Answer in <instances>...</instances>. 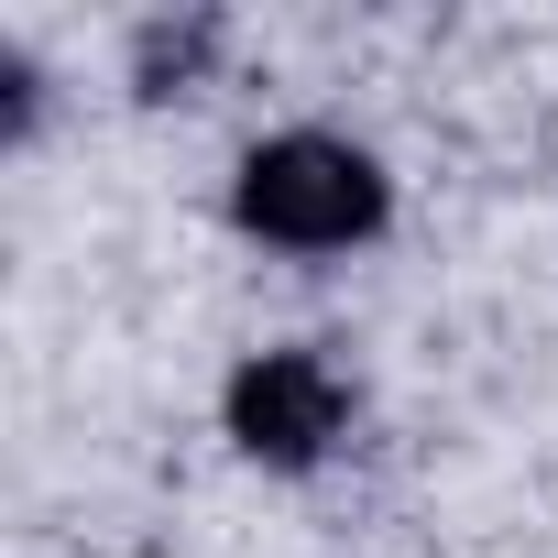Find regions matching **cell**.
<instances>
[{
	"mask_svg": "<svg viewBox=\"0 0 558 558\" xmlns=\"http://www.w3.org/2000/svg\"><path fill=\"white\" fill-rule=\"evenodd\" d=\"M230 219L274 252H351L384 230V165L340 132H274L230 175Z\"/></svg>",
	"mask_w": 558,
	"mask_h": 558,
	"instance_id": "obj_1",
	"label": "cell"
},
{
	"mask_svg": "<svg viewBox=\"0 0 558 558\" xmlns=\"http://www.w3.org/2000/svg\"><path fill=\"white\" fill-rule=\"evenodd\" d=\"M351 427V384L329 351H252L230 373V438L263 471H318Z\"/></svg>",
	"mask_w": 558,
	"mask_h": 558,
	"instance_id": "obj_2",
	"label": "cell"
},
{
	"mask_svg": "<svg viewBox=\"0 0 558 558\" xmlns=\"http://www.w3.org/2000/svg\"><path fill=\"white\" fill-rule=\"evenodd\" d=\"M208 56H219V23H208V12H186V23H143V45H132V88H143V99H175V88H197Z\"/></svg>",
	"mask_w": 558,
	"mask_h": 558,
	"instance_id": "obj_3",
	"label": "cell"
}]
</instances>
